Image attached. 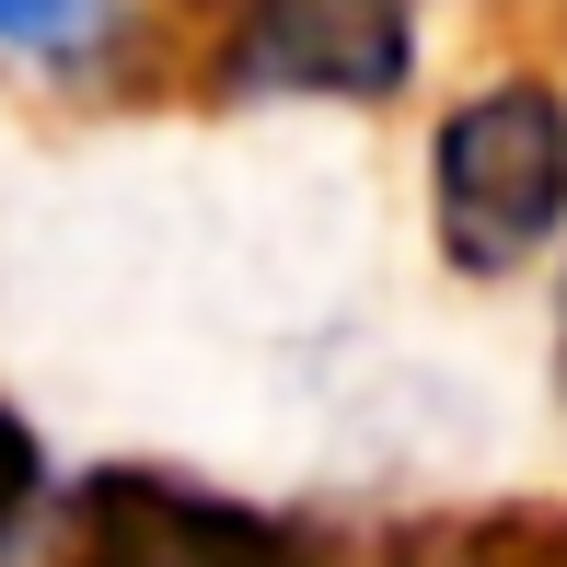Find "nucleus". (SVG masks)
I'll use <instances>...</instances> for the list:
<instances>
[{
  "label": "nucleus",
  "instance_id": "f257e3e1",
  "mask_svg": "<svg viewBox=\"0 0 567 567\" xmlns=\"http://www.w3.org/2000/svg\"><path fill=\"white\" fill-rule=\"evenodd\" d=\"M429 231L452 278H522L567 244V93L498 70L429 127Z\"/></svg>",
  "mask_w": 567,
  "mask_h": 567
},
{
  "label": "nucleus",
  "instance_id": "f03ea898",
  "mask_svg": "<svg viewBox=\"0 0 567 567\" xmlns=\"http://www.w3.org/2000/svg\"><path fill=\"white\" fill-rule=\"evenodd\" d=\"M59 567H337L313 522L174 463H93L59 498Z\"/></svg>",
  "mask_w": 567,
  "mask_h": 567
},
{
  "label": "nucleus",
  "instance_id": "7ed1b4c3",
  "mask_svg": "<svg viewBox=\"0 0 567 567\" xmlns=\"http://www.w3.org/2000/svg\"><path fill=\"white\" fill-rule=\"evenodd\" d=\"M417 82V0H231L220 105H394Z\"/></svg>",
  "mask_w": 567,
  "mask_h": 567
},
{
  "label": "nucleus",
  "instance_id": "20e7f679",
  "mask_svg": "<svg viewBox=\"0 0 567 567\" xmlns=\"http://www.w3.org/2000/svg\"><path fill=\"white\" fill-rule=\"evenodd\" d=\"M371 567H567V509H452V522H405Z\"/></svg>",
  "mask_w": 567,
  "mask_h": 567
},
{
  "label": "nucleus",
  "instance_id": "39448f33",
  "mask_svg": "<svg viewBox=\"0 0 567 567\" xmlns=\"http://www.w3.org/2000/svg\"><path fill=\"white\" fill-rule=\"evenodd\" d=\"M105 35H116V0H0V59L70 70V59H105Z\"/></svg>",
  "mask_w": 567,
  "mask_h": 567
},
{
  "label": "nucleus",
  "instance_id": "423d86ee",
  "mask_svg": "<svg viewBox=\"0 0 567 567\" xmlns=\"http://www.w3.org/2000/svg\"><path fill=\"white\" fill-rule=\"evenodd\" d=\"M47 498H59V463H47L23 405H0V556H23V533L47 522Z\"/></svg>",
  "mask_w": 567,
  "mask_h": 567
},
{
  "label": "nucleus",
  "instance_id": "0eeeda50",
  "mask_svg": "<svg viewBox=\"0 0 567 567\" xmlns=\"http://www.w3.org/2000/svg\"><path fill=\"white\" fill-rule=\"evenodd\" d=\"M556 417H567V278H556Z\"/></svg>",
  "mask_w": 567,
  "mask_h": 567
}]
</instances>
